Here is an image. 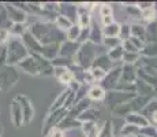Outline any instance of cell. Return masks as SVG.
<instances>
[{"instance_id":"cell-1","label":"cell","mask_w":157,"mask_h":137,"mask_svg":"<svg viewBox=\"0 0 157 137\" xmlns=\"http://www.w3.org/2000/svg\"><path fill=\"white\" fill-rule=\"evenodd\" d=\"M29 32L37 38L43 45L48 44H62L64 38V32L57 27L55 23L49 22H36L29 26Z\"/></svg>"},{"instance_id":"cell-2","label":"cell","mask_w":157,"mask_h":137,"mask_svg":"<svg viewBox=\"0 0 157 137\" xmlns=\"http://www.w3.org/2000/svg\"><path fill=\"white\" fill-rule=\"evenodd\" d=\"M7 48V65L15 66L19 62H22L25 58H28L30 52L28 51L26 45L23 44L22 38L19 37H13L11 36L8 44L6 45Z\"/></svg>"},{"instance_id":"cell-3","label":"cell","mask_w":157,"mask_h":137,"mask_svg":"<svg viewBox=\"0 0 157 137\" xmlns=\"http://www.w3.org/2000/svg\"><path fill=\"white\" fill-rule=\"evenodd\" d=\"M96 58H97V52L94 50V44L92 42H86L82 44L79 48V51L77 52V55L74 56V65L79 66V67L85 69V70H90L94 63Z\"/></svg>"},{"instance_id":"cell-4","label":"cell","mask_w":157,"mask_h":137,"mask_svg":"<svg viewBox=\"0 0 157 137\" xmlns=\"http://www.w3.org/2000/svg\"><path fill=\"white\" fill-rule=\"evenodd\" d=\"M68 111H70V110H67V108H60V110H57V111L48 112V115L45 117V119L43 122V129H41L43 136L47 137L51 133V130H53L55 127L59 126L60 122L68 115Z\"/></svg>"},{"instance_id":"cell-5","label":"cell","mask_w":157,"mask_h":137,"mask_svg":"<svg viewBox=\"0 0 157 137\" xmlns=\"http://www.w3.org/2000/svg\"><path fill=\"white\" fill-rule=\"evenodd\" d=\"M19 80V73L15 66L6 65L0 67V82H2V91H8L13 88Z\"/></svg>"},{"instance_id":"cell-6","label":"cell","mask_w":157,"mask_h":137,"mask_svg":"<svg viewBox=\"0 0 157 137\" xmlns=\"http://www.w3.org/2000/svg\"><path fill=\"white\" fill-rule=\"evenodd\" d=\"M122 70L123 67H113L111 71H108L105 78L100 82V87L104 88V91L116 89V87L120 82V78H122Z\"/></svg>"},{"instance_id":"cell-7","label":"cell","mask_w":157,"mask_h":137,"mask_svg":"<svg viewBox=\"0 0 157 137\" xmlns=\"http://www.w3.org/2000/svg\"><path fill=\"white\" fill-rule=\"evenodd\" d=\"M6 11L8 14V18L13 23H25L26 19H28V13H26L23 8L18 7V6H14L13 3H4Z\"/></svg>"},{"instance_id":"cell-8","label":"cell","mask_w":157,"mask_h":137,"mask_svg":"<svg viewBox=\"0 0 157 137\" xmlns=\"http://www.w3.org/2000/svg\"><path fill=\"white\" fill-rule=\"evenodd\" d=\"M15 99L19 102L21 107H22V112H23V121L25 125H29L32 122L33 117H34V108H33V103L28 96L25 95H18Z\"/></svg>"},{"instance_id":"cell-9","label":"cell","mask_w":157,"mask_h":137,"mask_svg":"<svg viewBox=\"0 0 157 137\" xmlns=\"http://www.w3.org/2000/svg\"><path fill=\"white\" fill-rule=\"evenodd\" d=\"M10 115H11V122H13L15 127H21L22 125H25L22 107H21L19 102L17 99H13V102L10 104Z\"/></svg>"},{"instance_id":"cell-10","label":"cell","mask_w":157,"mask_h":137,"mask_svg":"<svg viewBox=\"0 0 157 137\" xmlns=\"http://www.w3.org/2000/svg\"><path fill=\"white\" fill-rule=\"evenodd\" d=\"M81 44L77 41H70V40H64L60 44V52L59 56L63 58H68V59H74V56L77 55V52L79 51Z\"/></svg>"},{"instance_id":"cell-11","label":"cell","mask_w":157,"mask_h":137,"mask_svg":"<svg viewBox=\"0 0 157 137\" xmlns=\"http://www.w3.org/2000/svg\"><path fill=\"white\" fill-rule=\"evenodd\" d=\"M33 58L36 59L38 65V69H40V74L44 75V77H49V75H53V71H55V67H53L52 62L48 59H45L41 54H30Z\"/></svg>"},{"instance_id":"cell-12","label":"cell","mask_w":157,"mask_h":137,"mask_svg":"<svg viewBox=\"0 0 157 137\" xmlns=\"http://www.w3.org/2000/svg\"><path fill=\"white\" fill-rule=\"evenodd\" d=\"M59 14L68 18L72 23L78 22V4L71 3H59Z\"/></svg>"},{"instance_id":"cell-13","label":"cell","mask_w":157,"mask_h":137,"mask_svg":"<svg viewBox=\"0 0 157 137\" xmlns=\"http://www.w3.org/2000/svg\"><path fill=\"white\" fill-rule=\"evenodd\" d=\"M22 41H23V44L26 45V48H28V51L30 54H41L43 52V44H41L29 30L22 37Z\"/></svg>"},{"instance_id":"cell-14","label":"cell","mask_w":157,"mask_h":137,"mask_svg":"<svg viewBox=\"0 0 157 137\" xmlns=\"http://www.w3.org/2000/svg\"><path fill=\"white\" fill-rule=\"evenodd\" d=\"M17 66H18V67H19L21 70H23L25 73L30 74V75H41L37 62H36V59L32 56V55H29L28 58H25V59H23L22 62L18 63Z\"/></svg>"},{"instance_id":"cell-15","label":"cell","mask_w":157,"mask_h":137,"mask_svg":"<svg viewBox=\"0 0 157 137\" xmlns=\"http://www.w3.org/2000/svg\"><path fill=\"white\" fill-rule=\"evenodd\" d=\"M53 77H56L57 81H59L60 84L67 85V87H70L72 82L75 81L74 74H72L71 69H67V67H55Z\"/></svg>"},{"instance_id":"cell-16","label":"cell","mask_w":157,"mask_h":137,"mask_svg":"<svg viewBox=\"0 0 157 137\" xmlns=\"http://www.w3.org/2000/svg\"><path fill=\"white\" fill-rule=\"evenodd\" d=\"M71 92H72L71 87H67L63 92H60L59 96L53 100L52 106L49 107V111L48 112H53V111H57V110H60V108H64V106H66V103H67V100H68V97H70Z\"/></svg>"},{"instance_id":"cell-17","label":"cell","mask_w":157,"mask_h":137,"mask_svg":"<svg viewBox=\"0 0 157 137\" xmlns=\"http://www.w3.org/2000/svg\"><path fill=\"white\" fill-rule=\"evenodd\" d=\"M87 108H90V100L86 97V99L81 100L79 103H77L75 106H72V107L70 108V111H68V115H70L71 118L78 119V118L81 117V114H82V112H85Z\"/></svg>"},{"instance_id":"cell-18","label":"cell","mask_w":157,"mask_h":137,"mask_svg":"<svg viewBox=\"0 0 157 137\" xmlns=\"http://www.w3.org/2000/svg\"><path fill=\"white\" fill-rule=\"evenodd\" d=\"M60 52V44H48V45H43V52L41 55L48 60H55L59 56Z\"/></svg>"},{"instance_id":"cell-19","label":"cell","mask_w":157,"mask_h":137,"mask_svg":"<svg viewBox=\"0 0 157 137\" xmlns=\"http://www.w3.org/2000/svg\"><path fill=\"white\" fill-rule=\"evenodd\" d=\"M92 67L101 69V70H104L105 73H108L112 70V60L108 58V55H98V56L96 58Z\"/></svg>"},{"instance_id":"cell-20","label":"cell","mask_w":157,"mask_h":137,"mask_svg":"<svg viewBox=\"0 0 157 137\" xmlns=\"http://www.w3.org/2000/svg\"><path fill=\"white\" fill-rule=\"evenodd\" d=\"M81 126H82V122H81V121H78V119H75V118H71L70 115H67V117L60 122V125L57 127L62 129L63 132H67V130H72V129H79Z\"/></svg>"},{"instance_id":"cell-21","label":"cell","mask_w":157,"mask_h":137,"mask_svg":"<svg viewBox=\"0 0 157 137\" xmlns=\"http://www.w3.org/2000/svg\"><path fill=\"white\" fill-rule=\"evenodd\" d=\"M102 40H104L102 27H98L96 23H92V26H90V38H89V41L94 45H98V44H102Z\"/></svg>"},{"instance_id":"cell-22","label":"cell","mask_w":157,"mask_h":137,"mask_svg":"<svg viewBox=\"0 0 157 137\" xmlns=\"http://www.w3.org/2000/svg\"><path fill=\"white\" fill-rule=\"evenodd\" d=\"M87 99L93 100V102H101L105 99V91L100 85H93L90 87L89 92H87Z\"/></svg>"},{"instance_id":"cell-23","label":"cell","mask_w":157,"mask_h":137,"mask_svg":"<svg viewBox=\"0 0 157 137\" xmlns=\"http://www.w3.org/2000/svg\"><path fill=\"white\" fill-rule=\"evenodd\" d=\"M98 118H100V112L97 111V110L94 108H87L85 112H82L81 114V117L78 118V121H81V122H97Z\"/></svg>"},{"instance_id":"cell-24","label":"cell","mask_w":157,"mask_h":137,"mask_svg":"<svg viewBox=\"0 0 157 137\" xmlns=\"http://www.w3.org/2000/svg\"><path fill=\"white\" fill-rule=\"evenodd\" d=\"M126 121L127 123L130 125H134V126H144L146 127L147 126V119L144 117V115H140V114H130L126 117Z\"/></svg>"},{"instance_id":"cell-25","label":"cell","mask_w":157,"mask_h":137,"mask_svg":"<svg viewBox=\"0 0 157 137\" xmlns=\"http://www.w3.org/2000/svg\"><path fill=\"white\" fill-rule=\"evenodd\" d=\"M102 33H104V37H119L120 25L113 22L108 26H104L102 27Z\"/></svg>"},{"instance_id":"cell-26","label":"cell","mask_w":157,"mask_h":137,"mask_svg":"<svg viewBox=\"0 0 157 137\" xmlns=\"http://www.w3.org/2000/svg\"><path fill=\"white\" fill-rule=\"evenodd\" d=\"M28 30H29V27L25 23H13V26L10 27L11 36L13 37H19V38H22Z\"/></svg>"},{"instance_id":"cell-27","label":"cell","mask_w":157,"mask_h":137,"mask_svg":"<svg viewBox=\"0 0 157 137\" xmlns=\"http://www.w3.org/2000/svg\"><path fill=\"white\" fill-rule=\"evenodd\" d=\"M55 25L59 27L62 32H67V30L70 29L72 25H75V23H72L68 18L63 17V15H59V17L56 18V21H55Z\"/></svg>"},{"instance_id":"cell-28","label":"cell","mask_w":157,"mask_h":137,"mask_svg":"<svg viewBox=\"0 0 157 137\" xmlns=\"http://www.w3.org/2000/svg\"><path fill=\"white\" fill-rule=\"evenodd\" d=\"M81 26L79 25H72L70 29L66 32V40H70V41H77L78 40V37H79V34H81Z\"/></svg>"},{"instance_id":"cell-29","label":"cell","mask_w":157,"mask_h":137,"mask_svg":"<svg viewBox=\"0 0 157 137\" xmlns=\"http://www.w3.org/2000/svg\"><path fill=\"white\" fill-rule=\"evenodd\" d=\"M53 67H67L70 69L74 65V60L68 59V58H63V56H57L55 60H52Z\"/></svg>"},{"instance_id":"cell-30","label":"cell","mask_w":157,"mask_h":137,"mask_svg":"<svg viewBox=\"0 0 157 137\" xmlns=\"http://www.w3.org/2000/svg\"><path fill=\"white\" fill-rule=\"evenodd\" d=\"M107 55H108V58H109L112 62H116V60H119V59H123V56H124V50H123L122 45H119V47L108 51Z\"/></svg>"},{"instance_id":"cell-31","label":"cell","mask_w":157,"mask_h":137,"mask_svg":"<svg viewBox=\"0 0 157 137\" xmlns=\"http://www.w3.org/2000/svg\"><path fill=\"white\" fill-rule=\"evenodd\" d=\"M13 26V22L10 21L8 18V14L6 11V7L0 11V29H6V30H10V27Z\"/></svg>"},{"instance_id":"cell-32","label":"cell","mask_w":157,"mask_h":137,"mask_svg":"<svg viewBox=\"0 0 157 137\" xmlns=\"http://www.w3.org/2000/svg\"><path fill=\"white\" fill-rule=\"evenodd\" d=\"M102 44L105 45V48H108V50L111 51V50H113V48L122 45V40H120L119 37H104Z\"/></svg>"},{"instance_id":"cell-33","label":"cell","mask_w":157,"mask_h":137,"mask_svg":"<svg viewBox=\"0 0 157 137\" xmlns=\"http://www.w3.org/2000/svg\"><path fill=\"white\" fill-rule=\"evenodd\" d=\"M131 37V26L128 25H120V33H119V38L123 41H127Z\"/></svg>"},{"instance_id":"cell-34","label":"cell","mask_w":157,"mask_h":137,"mask_svg":"<svg viewBox=\"0 0 157 137\" xmlns=\"http://www.w3.org/2000/svg\"><path fill=\"white\" fill-rule=\"evenodd\" d=\"M90 73H92V75H93V78H94L96 82H101L105 78V75H107V73H105L104 70L97 69V67H92L90 69Z\"/></svg>"},{"instance_id":"cell-35","label":"cell","mask_w":157,"mask_h":137,"mask_svg":"<svg viewBox=\"0 0 157 137\" xmlns=\"http://www.w3.org/2000/svg\"><path fill=\"white\" fill-rule=\"evenodd\" d=\"M11 38V33L10 30H6V29H0V47H6L8 44Z\"/></svg>"},{"instance_id":"cell-36","label":"cell","mask_w":157,"mask_h":137,"mask_svg":"<svg viewBox=\"0 0 157 137\" xmlns=\"http://www.w3.org/2000/svg\"><path fill=\"white\" fill-rule=\"evenodd\" d=\"M138 58H140V52H124L123 60L126 65H132L135 60H138Z\"/></svg>"},{"instance_id":"cell-37","label":"cell","mask_w":157,"mask_h":137,"mask_svg":"<svg viewBox=\"0 0 157 137\" xmlns=\"http://www.w3.org/2000/svg\"><path fill=\"white\" fill-rule=\"evenodd\" d=\"M89 38H90V27H87V29L81 30V34H79V37H78L77 42H79L81 45L86 44V42H89Z\"/></svg>"},{"instance_id":"cell-38","label":"cell","mask_w":157,"mask_h":137,"mask_svg":"<svg viewBox=\"0 0 157 137\" xmlns=\"http://www.w3.org/2000/svg\"><path fill=\"white\" fill-rule=\"evenodd\" d=\"M142 18H144V19H146V21H155V18H156L155 10H153L152 7L142 10Z\"/></svg>"},{"instance_id":"cell-39","label":"cell","mask_w":157,"mask_h":137,"mask_svg":"<svg viewBox=\"0 0 157 137\" xmlns=\"http://www.w3.org/2000/svg\"><path fill=\"white\" fill-rule=\"evenodd\" d=\"M100 14H101V18L102 17H111V15H112V8H111V6L109 4H101Z\"/></svg>"},{"instance_id":"cell-40","label":"cell","mask_w":157,"mask_h":137,"mask_svg":"<svg viewBox=\"0 0 157 137\" xmlns=\"http://www.w3.org/2000/svg\"><path fill=\"white\" fill-rule=\"evenodd\" d=\"M47 137H64V132L59 127H55L53 130H51V133Z\"/></svg>"},{"instance_id":"cell-41","label":"cell","mask_w":157,"mask_h":137,"mask_svg":"<svg viewBox=\"0 0 157 137\" xmlns=\"http://www.w3.org/2000/svg\"><path fill=\"white\" fill-rule=\"evenodd\" d=\"M101 19H102V25L104 26H108V25H111V23H113V17L112 15H111V17H102Z\"/></svg>"},{"instance_id":"cell-42","label":"cell","mask_w":157,"mask_h":137,"mask_svg":"<svg viewBox=\"0 0 157 137\" xmlns=\"http://www.w3.org/2000/svg\"><path fill=\"white\" fill-rule=\"evenodd\" d=\"M153 121H155V122L157 123V111L153 112Z\"/></svg>"},{"instance_id":"cell-43","label":"cell","mask_w":157,"mask_h":137,"mask_svg":"<svg viewBox=\"0 0 157 137\" xmlns=\"http://www.w3.org/2000/svg\"><path fill=\"white\" fill-rule=\"evenodd\" d=\"M0 137H3V126L0 125Z\"/></svg>"},{"instance_id":"cell-44","label":"cell","mask_w":157,"mask_h":137,"mask_svg":"<svg viewBox=\"0 0 157 137\" xmlns=\"http://www.w3.org/2000/svg\"><path fill=\"white\" fill-rule=\"evenodd\" d=\"M3 8H4V3H0V11H2Z\"/></svg>"},{"instance_id":"cell-45","label":"cell","mask_w":157,"mask_h":137,"mask_svg":"<svg viewBox=\"0 0 157 137\" xmlns=\"http://www.w3.org/2000/svg\"><path fill=\"white\" fill-rule=\"evenodd\" d=\"M135 137H149V136H141V135H138V136H135Z\"/></svg>"},{"instance_id":"cell-46","label":"cell","mask_w":157,"mask_h":137,"mask_svg":"<svg viewBox=\"0 0 157 137\" xmlns=\"http://www.w3.org/2000/svg\"><path fill=\"white\" fill-rule=\"evenodd\" d=\"M0 91H2V82H0Z\"/></svg>"}]
</instances>
